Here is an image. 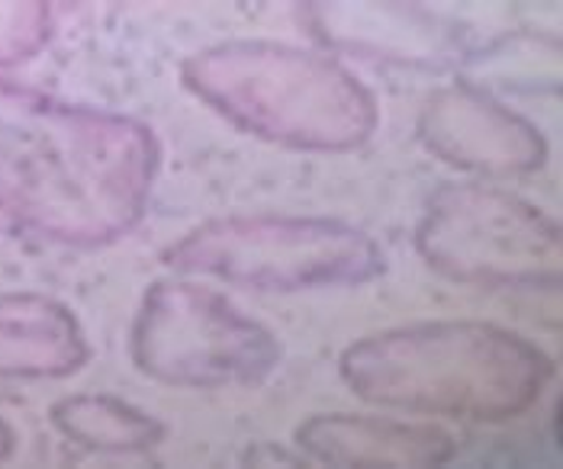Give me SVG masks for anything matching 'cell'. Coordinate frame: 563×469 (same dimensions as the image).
<instances>
[{
	"mask_svg": "<svg viewBox=\"0 0 563 469\" xmlns=\"http://www.w3.org/2000/svg\"><path fill=\"white\" fill-rule=\"evenodd\" d=\"M162 145L142 120L0 75V213L65 248H103L148 210Z\"/></svg>",
	"mask_w": 563,
	"mask_h": 469,
	"instance_id": "1",
	"label": "cell"
},
{
	"mask_svg": "<svg viewBox=\"0 0 563 469\" xmlns=\"http://www.w3.org/2000/svg\"><path fill=\"white\" fill-rule=\"evenodd\" d=\"M342 383L371 405L499 425L525 415L554 377L534 342L493 322H416L339 354Z\"/></svg>",
	"mask_w": 563,
	"mask_h": 469,
	"instance_id": "2",
	"label": "cell"
},
{
	"mask_svg": "<svg viewBox=\"0 0 563 469\" xmlns=\"http://www.w3.org/2000/svg\"><path fill=\"white\" fill-rule=\"evenodd\" d=\"M180 85L225 123L294 152H354L380 126L377 97L332 55L271 40L194 52Z\"/></svg>",
	"mask_w": 563,
	"mask_h": 469,
	"instance_id": "3",
	"label": "cell"
},
{
	"mask_svg": "<svg viewBox=\"0 0 563 469\" xmlns=\"http://www.w3.org/2000/svg\"><path fill=\"white\" fill-rule=\"evenodd\" d=\"M162 260L258 293L361 287L387 270L380 245L357 225L325 215H222L172 242Z\"/></svg>",
	"mask_w": 563,
	"mask_h": 469,
	"instance_id": "4",
	"label": "cell"
},
{
	"mask_svg": "<svg viewBox=\"0 0 563 469\" xmlns=\"http://www.w3.org/2000/svg\"><path fill=\"white\" fill-rule=\"evenodd\" d=\"M412 245L434 273L457 283L489 290L561 287L558 219L503 187H438L416 222Z\"/></svg>",
	"mask_w": 563,
	"mask_h": 469,
	"instance_id": "5",
	"label": "cell"
},
{
	"mask_svg": "<svg viewBox=\"0 0 563 469\" xmlns=\"http://www.w3.org/2000/svg\"><path fill=\"white\" fill-rule=\"evenodd\" d=\"M130 360L155 383L222 389L264 383L280 367L284 347L213 287L158 280L132 315Z\"/></svg>",
	"mask_w": 563,
	"mask_h": 469,
	"instance_id": "6",
	"label": "cell"
},
{
	"mask_svg": "<svg viewBox=\"0 0 563 469\" xmlns=\"http://www.w3.org/2000/svg\"><path fill=\"white\" fill-rule=\"evenodd\" d=\"M416 132L438 161L483 177H521L544 168L548 138L512 107L477 85H444L422 100Z\"/></svg>",
	"mask_w": 563,
	"mask_h": 469,
	"instance_id": "7",
	"label": "cell"
},
{
	"mask_svg": "<svg viewBox=\"0 0 563 469\" xmlns=\"http://www.w3.org/2000/svg\"><path fill=\"white\" fill-rule=\"evenodd\" d=\"M306 23L332 48L377 62L441 68L461 58V36L422 7L406 3H312Z\"/></svg>",
	"mask_w": 563,
	"mask_h": 469,
	"instance_id": "8",
	"label": "cell"
},
{
	"mask_svg": "<svg viewBox=\"0 0 563 469\" xmlns=\"http://www.w3.org/2000/svg\"><path fill=\"white\" fill-rule=\"evenodd\" d=\"M294 440L303 457L325 467L426 469L444 467L457 454V440L444 427L351 412L309 415Z\"/></svg>",
	"mask_w": 563,
	"mask_h": 469,
	"instance_id": "9",
	"label": "cell"
},
{
	"mask_svg": "<svg viewBox=\"0 0 563 469\" xmlns=\"http://www.w3.org/2000/svg\"><path fill=\"white\" fill-rule=\"evenodd\" d=\"M90 360L85 325L62 299L0 293V380H68Z\"/></svg>",
	"mask_w": 563,
	"mask_h": 469,
	"instance_id": "10",
	"label": "cell"
},
{
	"mask_svg": "<svg viewBox=\"0 0 563 469\" xmlns=\"http://www.w3.org/2000/svg\"><path fill=\"white\" fill-rule=\"evenodd\" d=\"M48 422L62 437L93 454H148L168 434V427L145 409L103 392L58 399L48 409Z\"/></svg>",
	"mask_w": 563,
	"mask_h": 469,
	"instance_id": "11",
	"label": "cell"
},
{
	"mask_svg": "<svg viewBox=\"0 0 563 469\" xmlns=\"http://www.w3.org/2000/svg\"><path fill=\"white\" fill-rule=\"evenodd\" d=\"M52 30L55 16L43 0L0 3V68H13L36 58L52 40Z\"/></svg>",
	"mask_w": 563,
	"mask_h": 469,
	"instance_id": "12",
	"label": "cell"
},
{
	"mask_svg": "<svg viewBox=\"0 0 563 469\" xmlns=\"http://www.w3.org/2000/svg\"><path fill=\"white\" fill-rule=\"evenodd\" d=\"M13 450H16V434H13V427L0 418V464H3V460H10V457H13Z\"/></svg>",
	"mask_w": 563,
	"mask_h": 469,
	"instance_id": "13",
	"label": "cell"
}]
</instances>
